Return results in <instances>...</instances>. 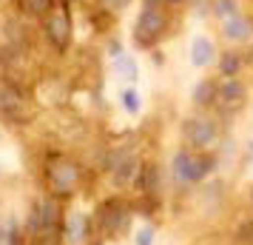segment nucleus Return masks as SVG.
<instances>
[{
	"label": "nucleus",
	"instance_id": "obj_1",
	"mask_svg": "<svg viewBox=\"0 0 253 245\" xmlns=\"http://www.w3.org/2000/svg\"><path fill=\"white\" fill-rule=\"evenodd\" d=\"M168 32V14L162 6H145L142 12L137 14V20H134V46L139 49H154V43L160 40L162 35Z\"/></svg>",
	"mask_w": 253,
	"mask_h": 245
},
{
	"label": "nucleus",
	"instance_id": "obj_2",
	"mask_svg": "<svg viewBox=\"0 0 253 245\" xmlns=\"http://www.w3.org/2000/svg\"><path fill=\"white\" fill-rule=\"evenodd\" d=\"M0 117L9 126H23L35 117V111L29 108L26 92L14 80H0Z\"/></svg>",
	"mask_w": 253,
	"mask_h": 245
},
{
	"label": "nucleus",
	"instance_id": "obj_3",
	"mask_svg": "<svg viewBox=\"0 0 253 245\" xmlns=\"http://www.w3.org/2000/svg\"><path fill=\"white\" fill-rule=\"evenodd\" d=\"M46 177H48V186L54 191V197H69V194H74V188L80 186L83 171L71 157L60 154V157H51V160H48Z\"/></svg>",
	"mask_w": 253,
	"mask_h": 245
},
{
	"label": "nucleus",
	"instance_id": "obj_4",
	"mask_svg": "<svg viewBox=\"0 0 253 245\" xmlns=\"http://www.w3.org/2000/svg\"><path fill=\"white\" fill-rule=\"evenodd\" d=\"M219 120L211 114H196V117H188L182 123V137L185 143L196 148V151H211L213 148V143L219 140Z\"/></svg>",
	"mask_w": 253,
	"mask_h": 245
},
{
	"label": "nucleus",
	"instance_id": "obj_5",
	"mask_svg": "<svg viewBox=\"0 0 253 245\" xmlns=\"http://www.w3.org/2000/svg\"><path fill=\"white\" fill-rule=\"evenodd\" d=\"M131 211H134V205H128L126 199H120V197L105 199L103 205L97 208V225H100V231L105 237L126 234L128 225H131Z\"/></svg>",
	"mask_w": 253,
	"mask_h": 245
},
{
	"label": "nucleus",
	"instance_id": "obj_6",
	"mask_svg": "<svg viewBox=\"0 0 253 245\" xmlns=\"http://www.w3.org/2000/svg\"><path fill=\"white\" fill-rule=\"evenodd\" d=\"M43 32H46V40L57 51H66L71 43V17H69V6L63 0H54L51 9L43 17Z\"/></svg>",
	"mask_w": 253,
	"mask_h": 245
},
{
	"label": "nucleus",
	"instance_id": "obj_7",
	"mask_svg": "<svg viewBox=\"0 0 253 245\" xmlns=\"http://www.w3.org/2000/svg\"><path fill=\"white\" fill-rule=\"evenodd\" d=\"M88 237H91V220L88 214L83 211H71L69 217L63 220V245H88Z\"/></svg>",
	"mask_w": 253,
	"mask_h": 245
},
{
	"label": "nucleus",
	"instance_id": "obj_8",
	"mask_svg": "<svg viewBox=\"0 0 253 245\" xmlns=\"http://www.w3.org/2000/svg\"><path fill=\"white\" fill-rule=\"evenodd\" d=\"M245 100H248V89H245V83L236 80V77H222V83H219V100L216 105H222L225 111H236V108H242L245 105Z\"/></svg>",
	"mask_w": 253,
	"mask_h": 245
},
{
	"label": "nucleus",
	"instance_id": "obj_9",
	"mask_svg": "<svg viewBox=\"0 0 253 245\" xmlns=\"http://www.w3.org/2000/svg\"><path fill=\"white\" fill-rule=\"evenodd\" d=\"M139 168H142V163L137 160V154L131 151L126 154L120 163L108 171L111 174V183H114V188H128V186H134L137 183V177H139Z\"/></svg>",
	"mask_w": 253,
	"mask_h": 245
},
{
	"label": "nucleus",
	"instance_id": "obj_10",
	"mask_svg": "<svg viewBox=\"0 0 253 245\" xmlns=\"http://www.w3.org/2000/svg\"><path fill=\"white\" fill-rule=\"evenodd\" d=\"M194 160L196 151L194 148H179L171 160V177L176 186H191V174H194Z\"/></svg>",
	"mask_w": 253,
	"mask_h": 245
},
{
	"label": "nucleus",
	"instance_id": "obj_11",
	"mask_svg": "<svg viewBox=\"0 0 253 245\" xmlns=\"http://www.w3.org/2000/svg\"><path fill=\"white\" fill-rule=\"evenodd\" d=\"M222 37L230 40V43H248L253 37V20L245 17V14H236V17L222 20Z\"/></svg>",
	"mask_w": 253,
	"mask_h": 245
},
{
	"label": "nucleus",
	"instance_id": "obj_12",
	"mask_svg": "<svg viewBox=\"0 0 253 245\" xmlns=\"http://www.w3.org/2000/svg\"><path fill=\"white\" fill-rule=\"evenodd\" d=\"M216 57H219V51H216L213 40H211L208 35H196L194 40H191V63H194L196 69L211 66Z\"/></svg>",
	"mask_w": 253,
	"mask_h": 245
},
{
	"label": "nucleus",
	"instance_id": "obj_13",
	"mask_svg": "<svg viewBox=\"0 0 253 245\" xmlns=\"http://www.w3.org/2000/svg\"><path fill=\"white\" fill-rule=\"evenodd\" d=\"M219 100V83L211 80V77H205V80H199L194 86V92H191V103L196 105V108H213Z\"/></svg>",
	"mask_w": 253,
	"mask_h": 245
},
{
	"label": "nucleus",
	"instance_id": "obj_14",
	"mask_svg": "<svg viewBox=\"0 0 253 245\" xmlns=\"http://www.w3.org/2000/svg\"><path fill=\"white\" fill-rule=\"evenodd\" d=\"M160 165L157 163H142L139 168V177H137V188L142 197H157L160 191Z\"/></svg>",
	"mask_w": 253,
	"mask_h": 245
},
{
	"label": "nucleus",
	"instance_id": "obj_15",
	"mask_svg": "<svg viewBox=\"0 0 253 245\" xmlns=\"http://www.w3.org/2000/svg\"><path fill=\"white\" fill-rule=\"evenodd\" d=\"M219 168V157L213 151H199L194 160V174H191V186H199V183H205L208 177L213 174Z\"/></svg>",
	"mask_w": 253,
	"mask_h": 245
},
{
	"label": "nucleus",
	"instance_id": "obj_16",
	"mask_svg": "<svg viewBox=\"0 0 253 245\" xmlns=\"http://www.w3.org/2000/svg\"><path fill=\"white\" fill-rule=\"evenodd\" d=\"M216 63H219V74L228 80V77H236L242 69H245V57H242L239 51H222L216 57Z\"/></svg>",
	"mask_w": 253,
	"mask_h": 245
},
{
	"label": "nucleus",
	"instance_id": "obj_17",
	"mask_svg": "<svg viewBox=\"0 0 253 245\" xmlns=\"http://www.w3.org/2000/svg\"><path fill=\"white\" fill-rule=\"evenodd\" d=\"M111 66H114V71L123 77V80H128V83H137L139 80V63H137L134 54H120Z\"/></svg>",
	"mask_w": 253,
	"mask_h": 245
},
{
	"label": "nucleus",
	"instance_id": "obj_18",
	"mask_svg": "<svg viewBox=\"0 0 253 245\" xmlns=\"http://www.w3.org/2000/svg\"><path fill=\"white\" fill-rule=\"evenodd\" d=\"M211 14L219 17V20H228V17L242 14V9H239L236 0H211Z\"/></svg>",
	"mask_w": 253,
	"mask_h": 245
},
{
	"label": "nucleus",
	"instance_id": "obj_19",
	"mask_svg": "<svg viewBox=\"0 0 253 245\" xmlns=\"http://www.w3.org/2000/svg\"><path fill=\"white\" fill-rule=\"evenodd\" d=\"M20 3V9L26 14H32V17H46V12L51 9V3L54 0H17Z\"/></svg>",
	"mask_w": 253,
	"mask_h": 245
},
{
	"label": "nucleus",
	"instance_id": "obj_20",
	"mask_svg": "<svg viewBox=\"0 0 253 245\" xmlns=\"http://www.w3.org/2000/svg\"><path fill=\"white\" fill-rule=\"evenodd\" d=\"M120 100H123V108H126L128 114H139L142 111V97H139L137 89H126Z\"/></svg>",
	"mask_w": 253,
	"mask_h": 245
},
{
	"label": "nucleus",
	"instance_id": "obj_21",
	"mask_svg": "<svg viewBox=\"0 0 253 245\" xmlns=\"http://www.w3.org/2000/svg\"><path fill=\"white\" fill-rule=\"evenodd\" d=\"M3 245H23V228H20V222L14 217L6 222V243Z\"/></svg>",
	"mask_w": 253,
	"mask_h": 245
},
{
	"label": "nucleus",
	"instance_id": "obj_22",
	"mask_svg": "<svg viewBox=\"0 0 253 245\" xmlns=\"http://www.w3.org/2000/svg\"><path fill=\"white\" fill-rule=\"evenodd\" d=\"M154 237H157V228L151 222H145L134 231V245H154Z\"/></svg>",
	"mask_w": 253,
	"mask_h": 245
},
{
	"label": "nucleus",
	"instance_id": "obj_23",
	"mask_svg": "<svg viewBox=\"0 0 253 245\" xmlns=\"http://www.w3.org/2000/svg\"><path fill=\"white\" fill-rule=\"evenodd\" d=\"M236 243L239 245H253V220H242L239 225H236Z\"/></svg>",
	"mask_w": 253,
	"mask_h": 245
},
{
	"label": "nucleus",
	"instance_id": "obj_24",
	"mask_svg": "<svg viewBox=\"0 0 253 245\" xmlns=\"http://www.w3.org/2000/svg\"><path fill=\"white\" fill-rule=\"evenodd\" d=\"M128 3L131 0H100L103 12H108V14H117V12H123V9H128Z\"/></svg>",
	"mask_w": 253,
	"mask_h": 245
},
{
	"label": "nucleus",
	"instance_id": "obj_25",
	"mask_svg": "<svg viewBox=\"0 0 253 245\" xmlns=\"http://www.w3.org/2000/svg\"><path fill=\"white\" fill-rule=\"evenodd\" d=\"M105 51H108V57H111V60H117L120 54H126V51H123V43H120L117 37H111V40L105 43Z\"/></svg>",
	"mask_w": 253,
	"mask_h": 245
},
{
	"label": "nucleus",
	"instance_id": "obj_26",
	"mask_svg": "<svg viewBox=\"0 0 253 245\" xmlns=\"http://www.w3.org/2000/svg\"><path fill=\"white\" fill-rule=\"evenodd\" d=\"M151 63H154V66H162V63H165V57H162V51H157V49H151Z\"/></svg>",
	"mask_w": 253,
	"mask_h": 245
},
{
	"label": "nucleus",
	"instance_id": "obj_27",
	"mask_svg": "<svg viewBox=\"0 0 253 245\" xmlns=\"http://www.w3.org/2000/svg\"><path fill=\"white\" fill-rule=\"evenodd\" d=\"M242 57H245V66H251V69H253V43L248 46V51H245Z\"/></svg>",
	"mask_w": 253,
	"mask_h": 245
},
{
	"label": "nucleus",
	"instance_id": "obj_28",
	"mask_svg": "<svg viewBox=\"0 0 253 245\" xmlns=\"http://www.w3.org/2000/svg\"><path fill=\"white\" fill-rule=\"evenodd\" d=\"M142 3H145V6H162L165 0H142Z\"/></svg>",
	"mask_w": 253,
	"mask_h": 245
},
{
	"label": "nucleus",
	"instance_id": "obj_29",
	"mask_svg": "<svg viewBox=\"0 0 253 245\" xmlns=\"http://www.w3.org/2000/svg\"><path fill=\"white\" fill-rule=\"evenodd\" d=\"M6 243V228H0V245Z\"/></svg>",
	"mask_w": 253,
	"mask_h": 245
},
{
	"label": "nucleus",
	"instance_id": "obj_30",
	"mask_svg": "<svg viewBox=\"0 0 253 245\" xmlns=\"http://www.w3.org/2000/svg\"><path fill=\"white\" fill-rule=\"evenodd\" d=\"M165 3H171V6H179V3H185V0H165Z\"/></svg>",
	"mask_w": 253,
	"mask_h": 245
},
{
	"label": "nucleus",
	"instance_id": "obj_31",
	"mask_svg": "<svg viewBox=\"0 0 253 245\" xmlns=\"http://www.w3.org/2000/svg\"><path fill=\"white\" fill-rule=\"evenodd\" d=\"M251 199H253V191H251Z\"/></svg>",
	"mask_w": 253,
	"mask_h": 245
}]
</instances>
